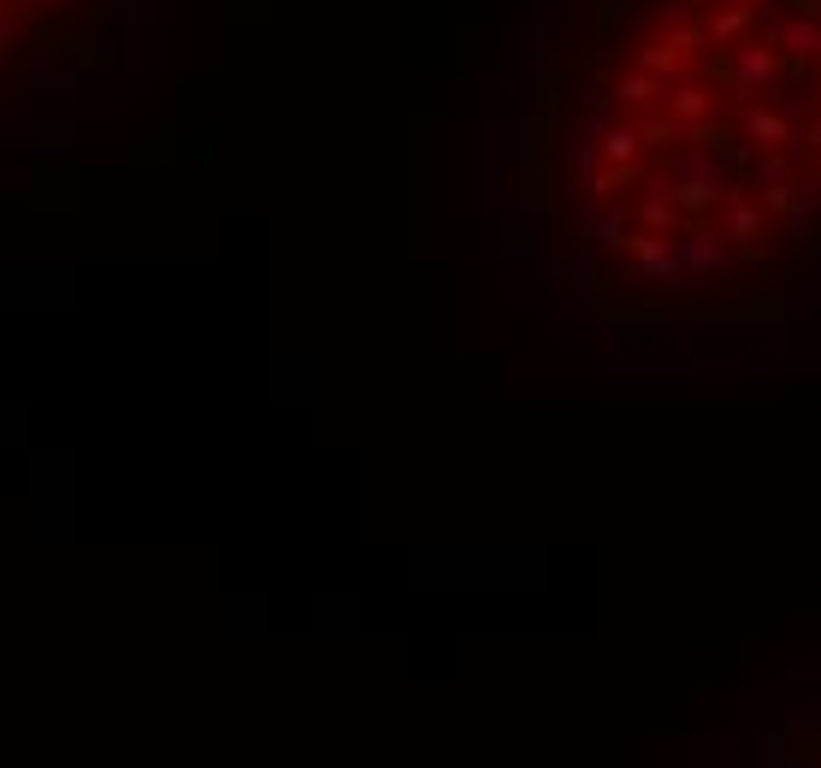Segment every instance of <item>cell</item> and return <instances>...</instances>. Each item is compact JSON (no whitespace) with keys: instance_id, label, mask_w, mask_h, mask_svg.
<instances>
[{"instance_id":"cell-1","label":"cell","mask_w":821,"mask_h":768,"mask_svg":"<svg viewBox=\"0 0 821 768\" xmlns=\"http://www.w3.org/2000/svg\"><path fill=\"white\" fill-rule=\"evenodd\" d=\"M733 166H727V148L721 142H703V136H692V142H680V148H668L662 154V166L650 172V184L644 190L668 195L680 213H692V207H721V195H733L739 184L727 178Z\"/></svg>"},{"instance_id":"cell-2","label":"cell","mask_w":821,"mask_h":768,"mask_svg":"<svg viewBox=\"0 0 821 768\" xmlns=\"http://www.w3.org/2000/svg\"><path fill=\"white\" fill-rule=\"evenodd\" d=\"M780 71H786V60H780V48H768V42H745V48H733L727 60H715L721 89H727V95H739V101H757V95H768V89L780 83Z\"/></svg>"},{"instance_id":"cell-3","label":"cell","mask_w":821,"mask_h":768,"mask_svg":"<svg viewBox=\"0 0 821 768\" xmlns=\"http://www.w3.org/2000/svg\"><path fill=\"white\" fill-rule=\"evenodd\" d=\"M632 260H638V272H644L650 284H680V278L692 272L680 237H632Z\"/></svg>"},{"instance_id":"cell-4","label":"cell","mask_w":821,"mask_h":768,"mask_svg":"<svg viewBox=\"0 0 821 768\" xmlns=\"http://www.w3.org/2000/svg\"><path fill=\"white\" fill-rule=\"evenodd\" d=\"M762 42H768V48H786V54H798V60H816V54H821V18H816V12H798V18H768Z\"/></svg>"},{"instance_id":"cell-5","label":"cell","mask_w":821,"mask_h":768,"mask_svg":"<svg viewBox=\"0 0 821 768\" xmlns=\"http://www.w3.org/2000/svg\"><path fill=\"white\" fill-rule=\"evenodd\" d=\"M762 213H768V207L745 201V190L721 195V237L739 243V249H757V243H762Z\"/></svg>"},{"instance_id":"cell-6","label":"cell","mask_w":821,"mask_h":768,"mask_svg":"<svg viewBox=\"0 0 821 768\" xmlns=\"http://www.w3.org/2000/svg\"><path fill=\"white\" fill-rule=\"evenodd\" d=\"M751 172H757L762 207H768V213H786V207H792V154H786V148H780V154L768 148V154H762Z\"/></svg>"},{"instance_id":"cell-7","label":"cell","mask_w":821,"mask_h":768,"mask_svg":"<svg viewBox=\"0 0 821 768\" xmlns=\"http://www.w3.org/2000/svg\"><path fill=\"white\" fill-rule=\"evenodd\" d=\"M573 237H579V243H597V249H621V243H627V213H621V207L591 201V207L579 213Z\"/></svg>"},{"instance_id":"cell-8","label":"cell","mask_w":821,"mask_h":768,"mask_svg":"<svg viewBox=\"0 0 821 768\" xmlns=\"http://www.w3.org/2000/svg\"><path fill=\"white\" fill-rule=\"evenodd\" d=\"M680 249H686V266H692V272H715V266H727V237H721V231H686Z\"/></svg>"},{"instance_id":"cell-9","label":"cell","mask_w":821,"mask_h":768,"mask_svg":"<svg viewBox=\"0 0 821 768\" xmlns=\"http://www.w3.org/2000/svg\"><path fill=\"white\" fill-rule=\"evenodd\" d=\"M739 130H745L751 142H762V148L786 142V119H780L774 107H745V119H739Z\"/></svg>"},{"instance_id":"cell-10","label":"cell","mask_w":821,"mask_h":768,"mask_svg":"<svg viewBox=\"0 0 821 768\" xmlns=\"http://www.w3.org/2000/svg\"><path fill=\"white\" fill-rule=\"evenodd\" d=\"M638 142H644V136H638L632 125H615L609 136H603V160H609L615 172H632V160H638Z\"/></svg>"},{"instance_id":"cell-11","label":"cell","mask_w":821,"mask_h":768,"mask_svg":"<svg viewBox=\"0 0 821 768\" xmlns=\"http://www.w3.org/2000/svg\"><path fill=\"white\" fill-rule=\"evenodd\" d=\"M751 30V6H727V12H715L709 24H703V36H709V48L715 42H739Z\"/></svg>"},{"instance_id":"cell-12","label":"cell","mask_w":821,"mask_h":768,"mask_svg":"<svg viewBox=\"0 0 821 768\" xmlns=\"http://www.w3.org/2000/svg\"><path fill=\"white\" fill-rule=\"evenodd\" d=\"M680 54H686V48H680L674 36H662V42H644V48H638L632 60H638V71H650V77H662V71H674V65H680Z\"/></svg>"},{"instance_id":"cell-13","label":"cell","mask_w":821,"mask_h":768,"mask_svg":"<svg viewBox=\"0 0 821 768\" xmlns=\"http://www.w3.org/2000/svg\"><path fill=\"white\" fill-rule=\"evenodd\" d=\"M668 113H674L680 125H697V119H709V95H703L697 83H680V89L668 95Z\"/></svg>"},{"instance_id":"cell-14","label":"cell","mask_w":821,"mask_h":768,"mask_svg":"<svg viewBox=\"0 0 821 768\" xmlns=\"http://www.w3.org/2000/svg\"><path fill=\"white\" fill-rule=\"evenodd\" d=\"M638 219L650 225V231H674L680 225V207L668 201V195H656V190H644V201H638Z\"/></svg>"},{"instance_id":"cell-15","label":"cell","mask_w":821,"mask_h":768,"mask_svg":"<svg viewBox=\"0 0 821 768\" xmlns=\"http://www.w3.org/2000/svg\"><path fill=\"white\" fill-rule=\"evenodd\" d=\"M615 101H621V107H650V101H656V77H650V71H627V77L615 83Z\"/></svg>"},{"instance_id":"cell-16","label":"cell","mask_w":821,"mask_h":768,"mask_svg":"<svg viewBox=\"0 0 821 768\" xmlns=\"http://www.w3.org/2000/svg\"><path fill=\"white\" fill-rule=\"evenodd\" d=\"M686 12H692L686 0H662V24H668V30H674V24H686Z\"/></svg>"},{"instance_id":"cell-17","label":"cell","mask_w":821,"mask_h":768,"mask_svg":"<svg viewBox=\"0 0 821 768\" xmlns=\"http://www.w3.org/2000/svg\"><path fill=\"white\" fill-rule=\"evenodd\" d=\"M627 6H632V0H597V18H603V24H615Z\"/></svg>"},{"instance_id":"cell-18","label":"cell","mask_w":821,"mask_h":768,"mask_svg":"<svg viewBox=\"0 0 821 768\" xmlns=\"http://www.w3.org/2000/svg\"><path fill=\"white\" fill-rule=\"evenodd\" d=\"M810 148H816V154H821V113H816V119H810Z\"/></svg>"},{"instance_id":"cell-19","label":"cell","mask_w":821,"mask_h":768,"mask_svg":"<svg viewBox=\"0 0 821 768\" xmlns=\"http://www.w3.org/2000/svg\"><path fill=\"white\" fill-rule=\"evenodd\" d=\"M810 190H816V195H821V160H816V172H810Z\"/></svg>"}]
</instances>
